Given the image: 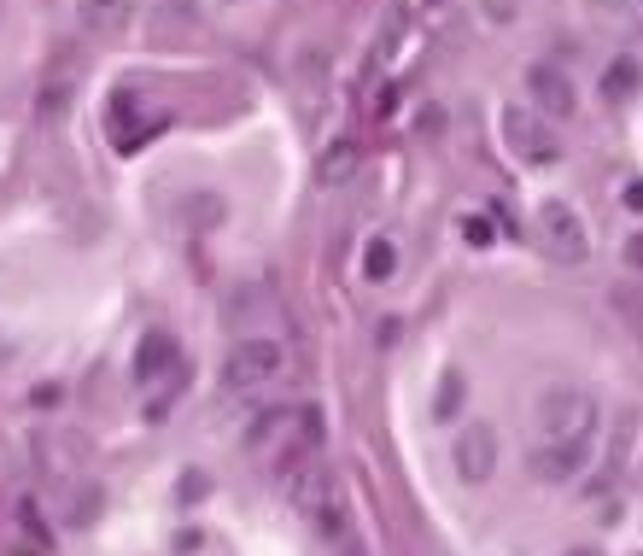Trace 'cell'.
Returning <instances> with one entry per match:
<instances>
[{"instance_id":"obj_1","label":"cell","mask_w":643,"mask_h":556,"mask_svg":"<svg viewBox=\"0 0 643 556\" xmlns=\"http://www.w3.org/2000/svg\"><path fill=\"white\" fill-rule=\"evenodd\" d=\"M287 369V352L276 340H240L235 352L222 358V387L228 393H252V387H269Z\"/></svg>"},{"instance_id":"obj_2","label":"cell","mask_w":643,"mask_h":556,"mask_svg":"<svg viewBox=\"0 0 643 556\" xmlns=\"http://www.w3.org/2000/svg\"><path fill=\"white\" fill-rule=\"evenodd\" d=\"M597 434V404L585 393H556L538 410V445H562V440H591Z\"/></svg>"},{"instance_id":"obj_3","label":"cell","mask_w":643,"mask_h":556,"mask_svg":"<svg viewBox=\"0 0 643 556\" xmlns=\"http://www.w3.org/2000/svg\"><path fill=\"white\" fill-rule=\"evenodd\" d=\"M504 141H509V153L527 158V164H550L562 153V141L550 135V123L527 106H504Z\"/></svg>"},{"instance_id":"obj_4","label":"cell","mask_w":643,"mask_h":556,"mask_svg":"<svg viewBox=\"0 0 643 556\" xmlns=\"http://www.w3.org/2000/svg\"><path fill=\"white\" fill-rule=\"evenodd\" d=\"M538 229H545V246H550V258H562V264H579L591 253V240H585V223L573 217V205H545L538 212Z\"/></svg>"},{"instance_id":"obj_5","label":"cell","mask_w":643,"mask_h":556,"mask_svg":"<svg viewBox=\"0 0 643 556\" xmlns=\"http://www.w3.org/2000/svg\"><path fill=\"white\" fill-rule=\"evenodd\" d=\"M491 469H497V434L486 422H468L463 434H456V475L468 486H486Z\"/></svg>"},{"instance_id":"obj_6","label":"cell","mask_w":643,"mask_h":556,"mask_svg":"<svg viewBox=\"0 0 643 556\" xmlns=\"http://www.w3.org/2000/svg\"><path fill=\"white\" fill-rule=\"evenodd\" d=\"M591 445H597V434H591V440H562V445H538V451H532V475L545 481V486L579 481V469L591 463Z\"/></svg>"},{"instance_id":"obj_7","label":"cell","mask_w":643,"mask_h":556,"mask_svg":"<svg viewBox=\"0 0 643 556\" xmlns=\"http://www.w3.org/2000/svg\"><path fill=\"white\" fill-rule=\"evenodd\" d=\"M281 492L299 509H322V498H328V463H322V451H310V457L287 463L281 469Z\"/></svg>"},{"instance_id":"obj_8","label":"cell","mask_w":643,"mask_h":556,"mask_svg":"<svg viewBox=\"0 0 643 556\" xmlns=\"http://www.w3.org/2000/svg\"><path fill=\"white\" fill-rule=\"evenodd\" d=\"M164 375H182V346L153 328V334L135 346V387H158Z\"/></svg>"},{"instance_id":"obj_9","label":"cell","mask_w":643,"mask_h":556,"mask_svg":"<svg viewBox=\"0 0 643 556\" xmlns=\"http://www.w3.org/2000/svg\"><path fill=\"white\" fill-rule=\"evenodd\" d=\"M106 130L117 141V153H129V147H141V135L153 130V117H141V100L123 89V94H112V106H106Z\"/></svg>"},{"instance_id":"obj_10","label":"cell","mask_w":643,"mask_h":556,"mask_svg":"<svg viewBox=\"0 0 643 556\" xmlns=\"http://www.w3.org/2000/svg\"><path fill=\"white\" fill-rule=\"evenodd\" d=\"M532 94H538V106H550L556 117H568V112H573L568 76H562V71H550V65H538V71H532Z\"/></svg>"},{"instance_id":"obj_11","label":"cell","mask_w":643,"mask_h":556,"mask_svg":"<svg viewBox=\"0 0 643 556\" xmlns=\"http://www.w3.org/2000/svg\"><path fill=\"white\" fill-rule=\"evenodd\" d=\"M129 18V0H82V30H117Z\"/></svg>"},{"instance_id":"obj_12","label":"cell","mask_w":643,"mask_h":556,"mask_svg":"<svg viewBox=\"0 0 643 556\" xmlns=\"http://www.w3.org/2000/svg\"><path fill=\"white\" fill-rule=\"evenodd\" d=\"M351 164H357V147H351V141H334V147L322 153V188H340L351 176Z\"/></svg>"},{"instance_id":"obj_13","label":"cell","mask_w":643,"mask_h":556,"mask_svg":"<svg viewBox=\"0 0 643 556\" xmlns=\"http://www.w3.org/2000/svg\"><path fill=\"white\" fill-rule=\"evenodd\" d=\"M392 264H398V253H392V240L386 235H375L363 246V281H386L392 276Z\"/></svg>"},{"instance_id":"obj_14","label":"cell","mask_w":643,"mask_h":556,"mask_svg":"<svg viewBox=\"0 0 643 556\" xmlns=\"http://www.w3.org/2000/svg\"><path fill=\"white\" fill-rule=\"evenodd\" d=\"M456 404H463V375H445V381H439V404H433V416L450 422V416H456Z\"/></svg>"},{"instance_id":"obj_15","label":"cell","mask_w":643,"mask_h":556,"mask_svg":"<svg viewBox=\"0 0 643 556\" xmlns=\"http://www.w3.org/2000/svg\"><path fill=\"white\" fill-rule=\"evenodd\" d=\"M603 89H609V100H626V89H632V65H614Z\"/></svg>"},{"instance_id":"obj_16","label":"cell","mask_w":643,"mask_h":556,"mask_svg":"<svg viewBox=\"0 0 643 556\" xmlns=\"http://www.w3.org/2000/svg\"><path fill=\"white\" fill-rule=\"evenodd\" d=\"M463 235H468L474 246H486V240H491V223H486V217H468V223H463Z\"/></svg>"},{"instance_id":"obj_17","label":"cell","mask_w":643,"mask_h":556,"mask_svg":"<svg viewBox=\"0 0 643 556\" xmlns=\"http://www.w3.org/2000/svg\"><path fill=\"white\" fill-rule=\"evenodd\" d=\"M626 205H632V212H643V182H626Z\"/></svg>"},{"instance_id":"obj_18","label":"cell","mask_w":643,"mask_h":556,"mask_svg":"<svg viewBox=\"0 0 643 556\" xmlns=\"http://www.w3.org/2000/svg\"><path fill=\"white\" fill-rule=\"evenodd\" d=\"M626 258H632L637 270H643V240H632V246H626Z\"/></svg>"},{"instance_id":"obj_19","label":"cell","mask_w":643,"mask_h":556,"mask_svg":"<svg viewBox=\"0 0 643 556\" xmlns=\"http://www.w3.org/2000/svg\"><path fill=\"white\" fill-rule=\"evenodd\" d=\"M568 556H597V550H568Z\"/></svg>"}]
</instances>
